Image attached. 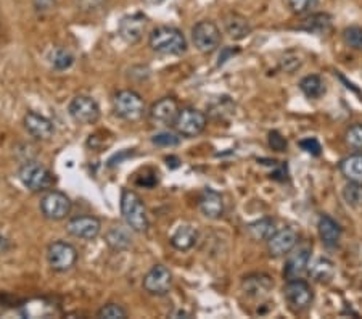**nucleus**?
Returning <instances> with one entry per match:
<instances>
[{"instance_id":"f257e3e1","label":"nucleus","mask_w":362,"mask_h":319,"mask_svg":"<svg viewBox=\"0 0 362 319\" xmlns=\"http://www.w3.org/2000/svg\"><path fill=\"white\" fill-rule=\"evenodd\" d=\"M149 44L160 55H182L187 50L186 36L174 26H158L151 31Z\"/></svg>"},{"instance_id":"f03ea898","label":"nucleus","mask_w":362,"mask_h":319,"mask_svg":"<svg viewBox=\"0 0 362 319\" xmlns=\"http://www.w3.org/2000/svg\"><path fill=\"white\" fill-rule=\"evenodd\" d=\"M121 214L130 231L145 232L149 229V216L142 198L134 191L126 189L121 193Z\"/></svg>"},{"instance_id":"7ed1b4c3","label":"nucleus","mask_w":362,"mask_h":319,"mask_svg":"<svg viewBox=\"0 0 362 319\" xmlns=\"http://www.w3.org/2000/svg\"><path fill=\"white\" fill-rule=\"evenodd\" d=\"M18 177L21 184L31 192H45L55 184L54 172L38 161H28L21 166Z\"/></svg>"},{"instance_id":"20e7f679","label":"nucleus","mask_w":362,"mask_h":319,"mask_svg":"<svg viewBox=\"0 0 362 319\" xmlns=\"http://www.w3.org/2000/svg\"><path fill=\"white\" fill-rule=\"evenodd\" d=\"M113 110L124 121H139L145 113V103L137 92L126 89L113 97Z\"/></svg>"},{"instance_id":"39448f33","label":"nucleus","mask_w":362,"mask_h":319,"mask_svg":"<svg viewBox=\"0 0 362 319\" xmlns=\"http://www.w3.org/2000/svg\"><path fill=\"white\" fill-rule=\"evenodd\" d=\"M283 297H285L288 308L293 313H303L311 306L314 294L311 285L306 281L293 279L287 282L285 289H283Z\"/></svg>"},{"instance_id":"423d86ee","label":"nucleus","mask_w":362,"mask_h":319,"mask_svg":"<svg viewBox=\"0 0 362 319\" xmlns=\"http://www.w3.org/2000/svg\"><path fill=\"white\" fill-rule=\"evenodd\" d=\"M47 261H49L50 268L56 273H66L76 265L77 250L75 248V245L59 240V242L50 244L49 248H47Z\"/></svg>"},{"instance_id":"0eeeda50","label":"nucleus","mask_w":362,"mask_h":319,"mask_svg":"<svg viewBox=\"0 0 362 319\" xmlns=\"http://www.w3.org/2000/svg\"><path fill=\"white\" fill-rule=\"evenodd\" d=\"M192 39L202 54H213L221 44V31H219L216 23L203 20V22L193 26Z\"/></svg>"},{"instance_id":"6e6552de","label":"nucleus","mask_w":362,"mask_h":319,"mask_svg":"<svg viewBox=\"0 0 362 319\" xmlns=\"http://www.w3.org/2000/svg\"><path fill=\"white\" fill-rule=\"evenodd\" d=\"M206 114L200 110L187 107L182 108L179 114H177L174 128L177 134L183 135V138H195V135L202 134L204 128H206Z\"/></svg>"},{"instance_id":"1a4fd4ad","label":"nucleus","mask_w":362,"mask_h":319,"mask_svg":"<svg viewBox=\"0 0 362 319\" xmlns=\"http://www.w3.org/2000/svg\"><path fill=\"white\" fill-rule=\"evenodd\" d=\"M71 200L66 197V193L52 191L45 193L40 202V212L47 219L52 221H61L71 213Z\"/></svg>"},{"instance_id":"9d476101","label":"nucleus","mask_w":362,"mask_h":319,"mask_svg":"<svg viewBox=\"0 0 362 319\" xmlns=\"http://www.w3.org/2000/svg\"><path fill=\"white\" fill-rule=\"evenodd\" d=\"M71 118L81 124H93L100 118V107L89 96H76L68 107Z\"/></svg>"},{"instance_id":"9b49d317","label":"nucleus","mask_w":362,"mask_h":319,"mask_svg":"<svg viewBox=\"0 0 362 319\" xmlns=\"http://www.w3.org/2000/svg\"><path fill=\"white\" fill-rule=\"evenodd\" d=\"M179 112H181V108H179V103H177L176 98L165 97L151 105L150 112H149V119L153 126L165 128V126H171V124L174 126L176 118H177V114H179Z\"/></svg>"},{"instance_id":"f8f14e48","label":"nucleus","mask_w":362,"mask_h":319,"mask_svg":"<svg viewBox=\"0 0 362 319\" xmlns=\"http://www.w3.org/2000/svg\"><path fill=\"white\" fill-rule=\"evenodd\" d=\"M172 273L166 266L156 265L144 277V289L151 295L163 297L171 290Z\"/></svg>"},{"instance_id":"ddd939ff","label":"nucleus","mask_w":362,"mask_h":319,"mask_svg":"<svg viewBox=\"0 0 362 319\" xmlns=\"http://www.w3.org/2000/svg\"><path fill=\"white\" fill-rule=\"evenodd\" d=\"M68 234L82 240H93L102 231V224L96 216L73 218L66 226Z\"/></svg>"},{"instance_id":"4468645a","label":"nucleus","mask_w":362,"mask_h":319,"mask_svg":"<svg viewBox=\"0 0 362 319\" xmlns=\"http://www.w3.org/2000/svg\"><path fill=\"white\" fill-rule=\"evenodd\" d=\"M298 244V234L292 228L280 229L267 239V250L271 256H283L290 253Z\"/></svg>"},{"instance_id":"2eb2a0df","label":"nucleus","mask_w":362,"mask_h":319,"mask_svg":"<svg viewBox=\"0 0 362 319\" xmlns=\"http://www.w3.org/2000/svg\"><path fill=\"white\" fill-rule=\"evenodd\" d=\"M146 24H149L146 17H144L142 13L128 15V17H124L119 23V36L129 44L139 43L142 36L145 33Z\"/></svg>"},{"instance_id":"dca6fc26","label":"nucleus","mask_w":362,"mask_h":319,"mask_svg":"<svg viewBox=\"0 0 362 319\" xmlns=\"http://www.w3.org/2000/svg\"><path fill=\"white\" fill-rule=\"evenodd\" d=\"M24 129L28 131V134L36 140H49L55 133L54 123H52L49 118L42 117V114L36 112L26 113Z\"/></svg>"},{"instance_id":"f3484780","label":"nucleus","mask_w":362,"mask_h":319,"mask_svg":"<svg viewBox=\"0 0 362 319\" xmlns=\"http://www.w3.org/2000/svg\"><path fill=\"white\" fill-rule=\"evenodd\" d=\"M309 260H311V252L308 248H300L288 256L283 276L287 281L301 279L309 268Z\"/></svg>"},{"instance_id":"a211bd4d","label":"nucleus","mask_w":362,"mask_h":319,"mask_svg":"<svg viewBox=\"0 0 362 319\" xmlns=\"http://www.w3.org/2000/svg\"><path fill=\"white\" fill-rule=\"evenodd\" d=\"M198 207L206 218L219 219L224 214V198L216 191L204 189L198 200Z\"/></svg>"},{"instance_id":"6ab92c4d","label":"nucleus","mask_w":362,"mask_h":319,"mask_svg":"<svg viewBox=\"0 0 362 319\" xmlns=\"http://www.w3.org/2000/svg\"><path fill=\"white\" fill-rule=\"evenodd\" d=\"M317 229L325 247L335 248L340 244V239H342V228H340V224L335 221L333 218L327 216V214H322L321 219H319Z\"/></svg>"},{"instance_id":"aec40b11","label":"nucleus","mask_w":362,"mask_h":319,"mask_svg":"<svg viewBox=\"0 0 362 319\" xmlns=\"http://www.w3.org/2000/svg\"><path fill=\"white\" fill-rule=\"evenodd\" d=\"M224 29H225V33H227L229 38L235 39V40L245 39L246 36H250V33H251V26L248 23V20L234 12L225 15Z\"/></svg>"},{"instance_id":"412c9836","label":"nucleus","mask_w":362,"mask_h":319,"mask_svg":"<svg viewBox=\"0 0 362 319\" xmlns=\"http://www.w3.org/2000/svg\"><path fill=\"white\" fill-rule=\"evenodd\" d=\"M272 287H274V282L266 274H251L248 277H245L243 281L245 294L255 298L267 295Z\"/></svg>"},{"instance_id":"4be33fe9","label":"nucleus","mask_w":362,"mask_h":319,"mask_svg":"<svg viewBox=\"0 0 362 319\" xmlns=\"http://www.w3.org/2000/svg\"><path fill=\"white\" fill-rule=\"evenodd\" d=\"M332 28V18L327 13H314L311 17L304 18L298 29L306 31L311 34H325Z\"/></svg>"},{"instance_id":"5701e85b","label":"nucleus","mask_w":362,"mask_h":319,"mask_svg":"<svg viewBox=\"0 0 362 319\" xmlns=\"http://www.w3.org/2000/svg\"><path fill=\"white\" fill-rule=\"evenodd\" d=\"M197 240H198L197 229H193L192 226H181L174 234H172L171 245L176 250L186 252V250H190L193 245L197 244Z\"/></svg>"},{"instance_id":"b1692460","label":"nucleus","mask_w":362,"mask_h":319,"mask_svg":"<svg viewBox=\"0 0 362 319\" xmlns=\"http://www.w3.org/2000/svg\"><path fill=\"white\" fill-rule=\"evenodd\" d=\"M340 171L348 181L362 184V154H354L343 158L340 163Z\"/></svg>"},{"instance_id":"393cba45","label":"nucleus","mask_w":362,"mask_h":319,"mask_svg":"<svg viewBox=\"0 0 362 319\" xmlns=\"http://www.w3.org/2000/svg\"><path fill=\"white\" fill-rule=\"evenodd\" d=\"M107 244L110 245V248L123 252V250H128L133 245V239H130L128 229L123 226H114L107 234Z\"/></svg>"},{"instance_id":"a878e982","label":"nucleus","mask_w":362,"mask_h":319,"mask_svg":"<svg viewBox=\"0 0 362 319\" xmlns=\"http://www.w3.org/2000/svg\"><path fill=\"white\" fill-rule=\"evenodd\" d=\"M248 234L251 239L255 240H267L274 234L276 229V221L272 218H262L258 219V221L248 224Z\"/></svg>"},{"instance_id":"bb28decb","label":"nucleus","mask_w":362,"mask_h":319,"mask_svg":"<svg viewBox=\"0 0 362 319\" xmlns=\"http://www.w3.org/2000/svg\"><path fill=\"white\" fill-rule=\"evenodd\" d=\"M300 89L308 98H314L316 101V98H321L325 94V82L322 81L321 76L311 75L303 77L300 81Z\"/></svg>"},{"instance_id":"cd10ccee","label":"nucleus","mask_w":362,"mask_h":319,"mask_svg":"<svg viewBox=\"0 0 362 319\" xmlns=\"http://www.w3.org/2000/svg\"><path fill=\"white\" fill-rule=\"evenodd\" d=\"M309 273L317 282H329L335 274V266L330 260L321 258L316 265L309 269Z\"/></svg>"},{"instance_id":"c85d7f7f","label":"nucleus","mask_w":362,"mask_h":319,"mask_svg":"<svg viewBox=\"0 0 362 319\" xmlns=\"http://www.w3.org/2000/svg\"><path fill=\"white\" fill-rule=\"evenodd\" d=\"M343 198L349 207L362 208V184L349 181L343 189Z\"/></svg>"},{"instance_id":"c756f323","label":"nucleus","mask_w":362,"mask_h":319,"mask_svg":"<svg viewBox=\"0 0 362 319\" xmlns=\"http://www.w3.org/2000/svg\"><path fill=\"white\" fill-rule=\"evenodd\" d=\"M343 43L354 50H362V28L349 26L343 31Z\"/></svg>"},{"instance_id":"7c9ffc66","label":"nucleus","mask_w":362,"mask_h":319,"mask_svg":"<svg viewBox=\"0 0 362 319\" xmlns=\"http://www.w3.org/2000/svg\"><path fill=\"white\" fill-rule=\"evenodd\" d=\"M73 64H75V57H73L71 52H68L65 49H56L54 52V55H52V65H54L55 70H68Z\"/></svg>"},{"instance_id":"2f4dec72","label":"nucleus","mask_w":362,"mask_h":319,"mask_svg":"<svg viewBox=\"0 0 362 319\" xmlns=\"http://www.w3.org/2000/svg\"><path fill=\"white\" fill-rule=\"evenodd\" d=\"M97 318L102 319H126L128 318V311L124 310L123 306L116 305V303H108V305L102 306L97 313Z\"/></svg>"},{"instance_id":"473e14b6","label":"nucleus","mask_w":362,"mask_h":319,"mask_svg":"<svg viewBox=\"0 0 362 319\" xmlns=\"http://www.w3.org/2000/svg\"><path fill=\"white\" fill-rule=\"evenodd\" d=\"M317 3L319 0H288V8L292 10V13L301 17V15H306L312 8H316Z\"/></svg>"},{"instance_id":"72a5a7b5","label":"nucleus","mask_w":362,"mask_h":319,"mask_svg":"<svg viewBox=\"0 0 362 319\" xmlns=\"http://www.w3.org/2000/svg\"><path fill=\"white\" fill-rule=\"evenodd\" d=\"M346 144L354 150H362V124H353L345 134Z\"/></svg>"},{"instance_id":"f704fd0d","label":"nucleus","mask_w":362,"mask_h":319,"mask_svg":"<svg viewBox=\"0 0 362 319\" xmlns=\"http://www.w3.org/2000/svg\"><path fill=\"white\" fill-rule=\"evenodd\" d=\"M151 142L155 145H158V147H177V145L181 144V138L174 133H160V134H155L153 138H151Z\"/></svg>"},{"instance_id":"c9c22d12","label":"nucleus","mask_w":362,"mask_h":319,"mask_svg":"<svg viewBox=\"0 0 362 319\" xmlns=\"http://www.w3.org/2000/svg\"><path fill=\"white\" fill-rule=\"evenodd\" d=\"M300 147L314 156H319L322 154V145L316 138H308L300 140Z\"/></svg>"},{"instance_id":"e433bc0d","label":"nucleus","mask_w":362,"mask_h":319,"mask_svg":"<svg viewBox=\"0 0 362 319\" xmlns=\"http://www.w3.org/2000/svg\"><path fill=\"white\" fill-rule=\"evenodd\" d=\"M269 145H271V149L276 151L287 150V140H285V138H282V134L277 133V131H272V133H269Z\"/></svg>"},{"instance_id":"4c0bfd02","label":"nucleus","mask_w":362,"mask_h":319,"mask_svg":"<svg viewBox=\"0 0 362 319\" xmlns=\"http://www.w3.org/2000/svg\"><path fill=\"white\" fill-rule=\"evenodd\" d=\"M33 3H34V8L38 10V12L45 13V12H50V10L55 8L56 0H33Z\"/></svg>"},{"instance_id":"58836bf2","label":"nucleus","mask_w":362,"mask_h":319,"mask_svg":"<svg viewBox=\"0 0 362 319\" xmlns=\"http://www.w3.org/2000/svg\"><path fill=\"white\" fill-rule=\"evenodd\" d=\"M8 247H10V244H8V240L3 237V235H0V256H2L3 253H7V250H8Z\"/></svg>"},{"instance_id":"ea45409f","label":"nucleus","mask_w":362,"mask_h":319,"mask_svg":"<svg viewBox=\"0 0 362 319\" xmlns=\"http://www.w3.org/2000/svg\"><path fill=\"white\" fill-rule=\"evenodd\" d=\"M171 316H172V318H190V315H188L187 311H182V310L176 311V313H172Z\"/></svg>"}]
</instances>
